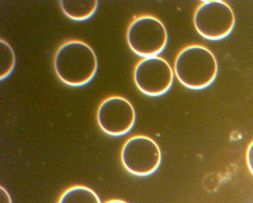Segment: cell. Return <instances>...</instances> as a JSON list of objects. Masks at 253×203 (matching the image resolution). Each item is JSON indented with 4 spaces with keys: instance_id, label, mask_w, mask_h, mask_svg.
<instances>
[{
    "instance_id": "7a4b0ae2",
    "label": "cell",
    "mask_w": 253,
    "mask_h": 203,
    "mask_svg": "<svg viewBox=\"0 0 253 203\" xmlns=\"http://www.w3.org/2000/svg\"><path fill=\"white\" fill-rule=\"evenodd\" d=\"M173 69L177 79L184 86L201 90L214 81L218 72V64L214 54L208 47L191 44L178 52Z\"/></svg>"
},
{
    "instance_id": "52a82bcc",
    "label": "cell",
    "mask_w": 253,
    "mask_h": 203,
    "mask_svg": "<svg viewBox=\"0 0 253 203\" xmlns=\"http://www.w3.org/2000/svg\"><path fill=\"white\" fill-rule=\"evenodd\" d=\"M136 113L131 102L117 95L108 96L99 103L96 120L100 129L108 135L118 136L128 132L135 121Z\"/></svg>"
},
{
    "instance_id": "7c38bea8",
    "label": "cell",
    "mask_w": 253,
    "mask_h": 203,
    "mask_svg": "<svg viewBox=\"0 0 253 203\" xmlns=\"http://www.w3.org/2000/svg\"><path fill=\"white\" fill-rule=\"evenodd\" d=\"M0 203H12L9 194L2 186L0 187Z\"/></svg>"
},
{
    "instance_id": "30bf717a",
    "label": "cell",
    "mask_w": 253,
    "mask_h": 203,
    "mask_svg": "<svg viewBox=\"0 0 253 203\" xmlns=\"http://www.w3.org/2000/svg\"><path fill=\"white\" fill-rule=\"evenodd\" d=\"M0 79L2 81L7 79L13 71L16 62L14 51L5 39H0Z\"/></svg>"
},
{
    "instance_id": "277c9868",
    "label": "cell",
    "mask_w": 253,
    "mask_h": 203,
    "mask_svg": "<svg viewBox=\"0 0 253 203\" xmlns=\"http://www.w3.org/2000/svg\"><path fill=\"white\" fill-rule=\"evenodd\" d=\"M193 22L201 36L215 41L224 38L232 32L235 16L232 7L224 0H202L194 11Z\"/></svg>"
},
{
    "instance_id": "ba28073f",
    "label": "cell",
    "mask_w": 253,
    "mask_h": 203,
    "mask_svg": "<svg viewBox=\"0 0 253 203\" xmlns=\"http://www.w3.org/2000/svg\"><path fill=\"white\" fill-rule=\"evenodd\" d=\"M58 5L63 14L74 21H84L91 18L98 6V1L58 0Z\"/></svg>"
},
{
    "instance_id": "5b68a950",
    "label": "cell",
    "mask_w": 253,
    "mask_h": 203,
    "mask_svg": "<svg viewBox=\"0 0 253 203\" xmlns=\"http://www.w3.org/2000/svg\"><path fill=\"white\" fill-rule=\"evenodd\" d=\"M121 160L130 173L139 176L150 175L160 166L162 159L160 148L149 136L142 134L129 137L121 150Z\"/></svg>"
},
{
    "instance_id": "8fae6325",
    "label": "cell",
    "mask_w": 253,
    "mask_h": 203,
    "mask_svg": "<svg viewBox=\"0 0 253 203\" xmlns=\"http://www.w3.org/2000/svg\"><path fill=\"white\" fill-rule=\"evenodd\" d=\"M246 160L248 169L253 175V140L248 146L246 151Z\"/></svg>"
},
{
    "instance_id": "6da1fadb",
    "label": "cell",
    "mask_w": 253,
    "mask_h": 203,
    "mask_svg": "<svg viewBox=\"0 0 253 203\" xmlns=\"http://www.w3.org/2000/svg\"><path fill=\"white\" fill-rule=\"evenodd\" d=\"M52 66L57 79L63 84L79 88L90 82L98 67L96 54L86 42L78 38L63 41L53 55Z\"/></svg>"
},
{
    "instance_id": "8992f818",
    "label": "cell",
    "mask_w": 253,
    "mask_h": 203,
    "mask_svg": "<svg viewBox=\"0 0 253 203\" xmlns=\"http://www.w3.org/2000/svg\"><path fill=\"white\" fill-rule=\"evenodd\" d=\"M133 79L137 88L144 94L157 97L171 87L173 71L168 61L157 55L144 57L135 64Z\"/></svg>"
},
{
    "instance_id": "3957f363",
    "label": "cell",
    "mask_w": 253,
    "mask_h": 203,
    "mask_svg": "<svg viewBox=\"0 0 253 203\" xmlns=\"http://www.w3.org/2000/svg\"><path fill=\"white\" fill-rule=\"evenodd\" d=\"M126 39L130 50L144 57L157 55L162 52L167 44L168 35L159 18L143 14L130 21L126 31Z\"/></svg>"
},
{
    "instance_id": "4fadbf2b",
    "label": "cell",
    "mask_w": 253,
    "mask_h": 203,
    "mask_svg": "<svg viewBox=\"0 0 253 203\" xmlns=\"http://www.w3.org/2000/svg\"><path fill=\"white\" fill-rule=\"evenodd\" d=\"M105 203H128L127 202L121 199H112Z\"/></svg>"
},
{
    "instance_id": "9c48e42d",
    "label": "cell",
    "mask_w": 253,
    "mask_h": 203,
    "mask_svg": "<svg viewBox=\"0 0 253 203\" xmlns=\"http://www.w3.org/2000/svg\"><path fill=\"white\" fill-rule=\"evenodd\" d=\"M58 203H101L97 194L83 185L72 186L61 195Z\"/></svg>"
}]
</instances>
